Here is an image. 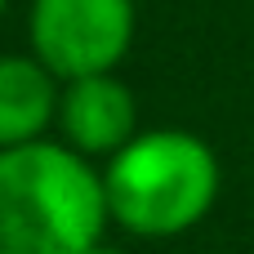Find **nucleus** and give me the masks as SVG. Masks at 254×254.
Masks as SVG:
<instances>
[{
    "instance_id": "5",
    "label": "nucleus",
    "mask_w": 254,
    "mask_h": 254,
    "mask_svg": "<svg viewBox=\"0 0 254 254\" xmlns=\"http://www.w3.org/2000/svg\"><path fill=\"white\" fill-rule=\"evenodd\" d=\"M58 76L31 54H0V147L45 138L58 121Z\"/></svg>"
},
{
    "instance_id": "6",
    "label": "nucleus",
    "mask_w": 254,
    "mask_h": 254,
    "mask_svg": "<svg viewBox=\"0 0 254 254\" xmlns=\"http://www.w3.org/2000/svg\"><path fill=\"white\" fill-rule=\"evenodd\" d=\"M85 254H125V250H116V246H103V241H98L94 250H85Z\"/></svg>"
},
{
    "instance_id": "2",
    "label": "nucleus",
    "mask_w": 254,
    "mask_h": 254,
    "mask_svg": "<svg viewBox=\"0 0 254 254\" xmlns=\"http://www.w3.org/2000/svg\"><path fill=\"white\" fill-rule=\"evenodd\" d=\"M219 188H223L219 156L192 129L134 134L116 156H107L103 170L112 223L147 241L192 232L214 210Z\"/></svg>"
},
{
    "instance_id": "3",
    "label": "nucleus",
    "mask_w": 254,
    "mask_h": 254,
    "mask_svg": "<svg viewBox=\"0 0 254 254\" xmlns=\"http://www.w3.org/2000/svg\"><path fill=\"white\" fill-rule=\"evenodd\" d=\"M134 45V0H31V54L58 76H103Z\"/></svg>"
},
{
    "instance_id": "1",
    "label": "nucleus",
    "mask_w": 254,
    "mask_h": 254,
    "mask_svg": "<svg viewBox=\"0 0 254 254\" xmlns=\"http://www.w3.org/2000/svg\"><path fill=\"white\" fill-rule=\"evenodd\" d=\"M112 223L103 174L67 143L0 147V254H85Z\"/></svg>"
},
{
    "instance_id": "7",
    "label": "nucleus",
    "mask_w": 254,
    "mask_h": 254,
    "mask_svg": "<svg viewBox=\"0 0 254 254\" xmlns=\"http://www.w3.org/2000/svg\"><path fill=\"white\" fill-rule=\"evenodd\" d=\"M4 4H9V0H0V13H4Z\"/></svg>"
},
{
    "instance_id": "4",
    "label": "nucleus",
    "mask_w": 254,
    "mask_h": 254,
    "mask_svg": "<svg viewBox=\"0 0 254 254\" xmlns=\"http://www.w3.org/2000/svg\"><path fill=\"white\" fill-rule=\"evenodd\" d=\"M58 125L67 147H76L80 156H116L138 134L134 89L116 80V71L67 80L58 98Z\"/></svg>"
}]
</instances>
